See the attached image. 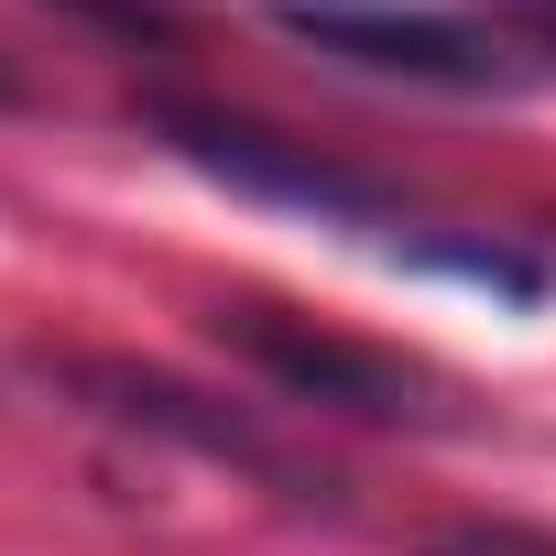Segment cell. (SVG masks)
Returning a JSON list of instances; mask_svg holds the SVG:
<instances>
[{"label":"cell","instance_id":"cell-1","mask_svg":"<svg viewBox=\"0 0 556 556\" xmlns=\"http://www.w3.org/2000/svg\"><path fill=\"white\" fill-rule=\"evenodd\" d=\"M131 121H142L175 164H197L207 186H229V197H251V207H295V218H317V229H339V240H361V251H382V262H404V273H447V285H480V295H502V306H545V295H556V262H545V251H513V240H491V229H447V218H426L404 186H382V175H361V164H339V153H317V142H295V131H273V121H251V110L153 88Z\"/></svg>","mask_w":556,"mask_h":556},{"label":"cell","instance_id":"cell-2","mask_svg":"<svg viewBox=\"0 0 556 556\" xmlns=\"http://www.w3.org/2000/svg\"><path fill=\"white\" fill-rule=\"evenodd\" d=\"M207 339L251 382H273V393L306 404V415H339V426H382V437H469L480 426L447 371H426L404 350H371V339H339V328H317L295 306H262V295L207 306Z\"/></svg>","mask_w":556,"mask_h":556},{"label":"cell","instance_id":"cell-3","mask_svg":"<svg viewBox=\"0 0 556 556\" xmlns=\"http://www.w3.org/2000/svg\"><path fill=\"white\" fill-rule=\"evenodd\" d=\"M34 371H45L77 415H99V426H121V437H153V447H186V458H207V469H240V480H262L273 502H295V513H339V502H350L317 458H295L285 437H262L240 404L197 393L186 371H153V361H121V350H45Z\"/></svg>","mask_w":556,"mask_h":556},{"label":"cell","instance_id":"cell-4","mask_svg":"<svg viewBox=\"0 0 556 556\" xmlns=\"http://www.w3.org/2000/svg\"><path fill=\"white\" fill-rule=\"evenodd\" d=\"M285 34L328 66L361 77H404V88H447V99H523L545 66L502 34V23H458V12H350V0H285Z\"/></svg>","mask_w":556,"mask_h":556},{"label":"cell","instance_id":"cell-5","mask_svg":"<svg viewBox=\"0 0 556 556\" xmlns=\"http://www.w3.org/2000/svg\"><path fill=\"white\" fill-rule=\"evenodd\" d=\"M426 556H556V523H513V513H458L426 534Z\"/></svg>","mask_w":556,"mask_h":556},{"label":"cell","instance_id":"cell-6","mask_svg":"<svg viewBox=\"0 0 556 556\" xmlns=\"http://www.w3.org/2000/svg\"><path fill=\"white\" fill-rule=\"evenodd\" d=\"M55 12H77V23H99V34H121V45H153V55L186 45V12H175V0H55Z\"/></svg>","mask_w":556,"mask_h":556},{"label":"cell","instance_id":"cell-7","mask_svg":"<svg viewBox=\"0 0 556 556\" xmlns=\"http://www.w3.org/2000/svg\"><path fill=\"white\" fill-rule=\"evenodd\" d=\"M491 12H502V34H513V45L556 77V0H491Z\"/></svg>","mask_w":556,"mask_h":556},{"label":"cell","instance_id":"cell-8","mask_svg":"<svg viewBox=\"0 0 556 556\" xmlns=\"http://www.w3.org/2000/svg\"><path fill=\"white\" fill-rule=\"evenodd\" d=\"M23 99H34V88H23V66H12V55H0V110H23Z\"/></svg>","mask_w":556,"mask_h":556}]
</instances>
